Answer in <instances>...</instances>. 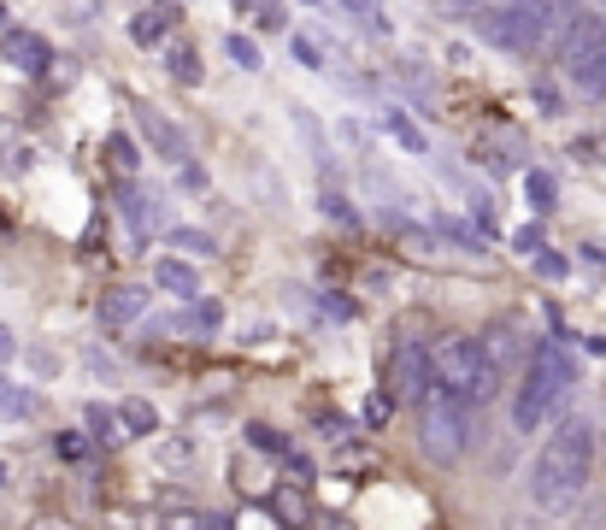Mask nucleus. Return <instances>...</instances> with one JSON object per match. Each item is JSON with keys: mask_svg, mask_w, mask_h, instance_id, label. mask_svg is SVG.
I'll return each instance as SVG.
<instances>
[{"mask_svg": "<svg viewBox=\"0 0 606 530\" xmlns=\"http://www.w3.org/2000/svg\"><path fill=\"white\" fill-rule=\"evenodd\" d=\"M588 477H595V424L565 419L530 459V501L542 512H571L583 501Z\"/></svg>", "mask_w": 606, "mask_h": 530, "instance_id": "1", "label": "nucleus"}, {"mask_svg": "<svg viewBox=\"0 0 606 530\" xmlns=\"http://www.w3.org/2000/svg\"><path fill=\"white\" fill-rule=\"evenodd\" d=\"M571 383H577V360H571L560 342L530 348V366H524V378H518V389H512V431L518 436H535L548 424L553 401H560Z\"/></svg>", "mask_w": 606, "mask_h": 530, "instance_id": "2", "label": "nucleus"}, {"mask_svg": "<svg viewBox=\"0 0 606 530\" xmlns=\"http://www.w3.org/2000/svg\"><path fill=\"white\" fill-rule=\"evenodd\" d=\"M430 378H436L442 396H454L465 407H489L500 396V371L483 360V348L472 336H442L430 342Z\"/></svg>", "mask_w": 606, "mask_h": 530, "instance_id": "3", "label": "nucleus"}, {"mask_svg": "<svg viewBox=\"0 0 606 530\" xmlns=\"http://www.w3.org/2000/svg\"><path fill=\"white\" fill-rule=\"evenodd\" d=\"M419 448L430 466H459L465 448H472V407L430 389V401L419 407Z\"/></svg>", "mask_w": 606, "mask_h": 530, "instance_id": "4", "label": "nucleus"}, {"mask_svg": "<svg viewBox=\"0 0 606 530\" xmlns=\"http://www.w3.org/2000/svg\"><path fill=\"white\" fill-rule=\"evenodd\" d=\"M483 36L507 54H542L548 36V0H507V7H483L477 12Z\"/></svg>", "mask_w": 606, "mask_h": 530, "instance_id": "5", "label": "nucleus"}, {"mask_svg": "<svg viewBox=\"0 0 606 530\" xmlns=\"http://www.w3.org/2000/svg\"><path fill=\"white\" fill-rule=\"evenodd\" d=\"M553 60L565 65V77L577 83L583 95H606V19H600V12H588Z\"/></svg>", "mask_w": 606, "mask_h": 530, "instance_id": "6", "label": "nucleus"}, {"mask_svg": "<svg viewBox=\"0 0 606 530\" xmlns=\"http://www.w3.org/2000/svg\"><path fill=\"white\" fill-rule=\"evenodd\" d=\"M389 407H424L436 378H430V348L424 342H394L389 354Z\"/></svg>", "mask_w": 606, "mask_h": 530, "instance_id": "7", "label": "nucleus"}, {"mask_svg": "<svg viewBox=\"0 0 606 530\" xmlns=\"http://www.w3.org/2000/svg\"><path fill=\"white\" fill-rule=\"evenodd\" d=\"M266 512H271V524H283V530H313V501H306V484H271L266 489Z\"/></svg>", "mask_w": 606, "mask_h": 530, "instance_id": "8", "label": "nucleus"}, {"mask_svg": "<svg viewBox=\"0 0 606 530\" xmlns=\"http://www.w3.org/2000/svg\"><path fill=\"white\" fill-rule=\"evenodd\" d=\"M136 125L148 130V142H153V153H160V160H171V165H183V160H188V142H183V130L171 125V118H165L160 107H148V100H136Z\"/></svg>", "mask_w": 606, "mask_h": 530, "instance_id": "9", "label": "nucleus"}, {"mask_svg": "<svg viewBox=\"0 0 606 530\" xmlns=\"http://www.w3.org/2000/svg\"><path fill=\"white\" fill-rule=\"evenodd\" d=\"M0 54L19 65V72L42 77V72H47V60H54V47H47L36 30H7V36H0Z\"/></svg>", "mask_w": 606, "mask_h": 530, "instance_id": "10", "label": "nucleus"}, {"mask_svg": "<svg viewBox=\"0 0 606 530\" xmlns=\"http://www.w3.org/2000/svg\"><path fill=\"white\" fill-rule=\"evenodd\" d=\"M142 313H148V289H136V283L107 289V301H100V324H112V331H125V324H136Z\"/></svg>", "mask_w": 606, "mask_h": 530, "instance_id": "11", "label": "nucleus"}, {"mask_svg": "<svg viewBox=\"0 0 606 530\" xmlns=\"http://www.w3.org/2000/svg\"><path fill=\"white\" fill-rule=\"evenodd\" d=\"M153 283L165 289V295H177V301H201V271L177 260V253H165L160 266H153Z\"/></svg>", "mask_w": 606, "mask_h": 530, "instance_id": "12", "label": "nucleus"}, {"mask_svg": "<svg viewBox=\"0 0 606 530\" xmlns=\"http://www.w3.org/2000/svg\"><path fill=\"white\" fill-rule=\"evenodd\" d=\"M583 19H588L583 0H548V36H542L548 54H560V47L571 42V30H577Z\"/></svg>", "mask_w": 606, "mask_h": 530, "instance_id": "13", "label": "nucleus"}, {"mask_svg": "<svg viewBox=\"0 0 606 530\" xmlns=\"http://www.w3.org/2000/svg\"><path fill=\"white\" fill-rule=\"evenodd\" d=\"M83 419H89V431H95V448H118V442H125V424H118L112 407L89 401V407H83Z\"/></svg>", "mask_w": 606, "mask_h": 530, "instance_id": "14", "label": "nucleus"}, {"mask_svg": "<svg viewBox=\"0 0 606 530\" xmlns=\"http://www.w3.org/2000/svg\"><path fill=\"white\" fill-rule=\"evenodd\" d=\"M30 413H36V389H24V383H7V378H0V419H7V424H24Z\"/></svg>", "mask_w": 606, "mask_h": 530, "instance_id": "15", "label": "nucleus"}, {"mask_svg": "<svg viewBox=\"0 0 606 530\" xmlns=\"http://www.w3.org/2000/svg\"><path fill=\"white\" fill-rule=\"evenodd\" d=\"M165 24H177V7H171V0H153L142 19L130 24V36H136V42H160V36H165Z\"/></svg>", "mask_w": 606, "mask_h": 530, "instance_id": "16", "label": "nucleus"}, {"mask_svg": "<svg viewBox=\"0 0 606 530\" xmlns=\"http://www.w3.org/2000/svg\"><path fill=\"white\" fill-rule=\"evenodd\" d=\"M342 12H348L354 24H366L371 36H389V12H383V0H336Z\"/></svg>", "mask_w": 606, "mask_h": 530, "instance_id": "17", "label": "nucleus"}, {"mask_svg": "<svg viewBox=\"0 0 606 530\" xmlns=\"http://www.w3.org/2000/svg\"><path fill=\"white\" fill-rule=\"evenodd\" d=\"M118 424H125V436H153L160 431V413H153L148 401H125L118 407Z\"/></svg>", "mask_w": 606, "mask_h": 530, "instance_id": "18", "label": "nucleus"}, {"mask_svg": "<svg viewBox=\"0 0 606 530\" xmlns=\"http://www.w3.org/2000/svg\"><path fill=\"white\" fill-rule=\"evenodd\" d=\"M165 530H230V524L213 519V512H201V507H171L165 512Z\"/></svg>", "mask_w": 606, "mask_h": 530, "instance_id": "19", "label": "nucleus"}, {"mask_svg": "<svg viewBox=\"0 0 606 530\" xmlns=\"http://www.w3.org/2000/svg\"><path fill=\"white\" fill-rule=\"evenodd\" d=\"M165 72L177 77V83H188V89H195V83L206 77L201 60H195V47H171V54H165Z\"/></svg>", "mask_w": 606, "mask_h": 530, "instance_id": "20", "label": "nucleus"}, {"mask_svg": "<svg viewBox=\"0 0 606 530\" xmlns=\"http://www.w3.org/2000/svg\"><path fill=\"white\" fill-rule=\"evenodd\" d=\"M524 195H530L535 213H553V195H560V190H553L548 171H524Z\"/></svg>", "mask_w": 606, "mask_h": 530, "instance_id": "21", "label": "nucleus"}, {"mask_svg": "<svg viewBox=\"0 0 606 530\" xmlns=\"http://www.w3.org/2000/svg\"><path fill=\"white\" fill-rule=\"evenodd\" d=\"M389 136H394V142H401L407 153H424V148H430V142H424V130L412 125L407 112H389Z\"/></svg>", "mask_w": 606, "mask_h": 530, "instance_id": "22", "label": "nucleus"}, {"mask_svg": "<svg viewBox=\"0 0 606 530\" xmlns=\"http://www.w3.org/2000/svg\"><path fill=\"white\" fill-rule=\"evenodd\" d=\"M54 448H59V459H72V466H77V459H95V436H83V431H59Z\"/></svg>", "mask_w": 606, "mask_h": 530, "instance_id": "23", "label": "nucleus"}, {"mask_svg": "<svg viewBox=\"0 0 606 530\" xmlns=\"http://www.w3.org/2000/svg\"><path fill=\"white\" fill-rule=\"evenodd\" d=\"M248 448H253V454H277V459H283V454H289V442L277 436L271 424H248Z\"/></svg>", "mask_w": 606, "mask_h": 530, "instance_id": "24", "label": "nucleus"}, {"mask_svg": "<svg viewBox=\"0 0 606 530\" xmlns=\"http://www.w3.org/2000/svg\"><path fill=\"white\" fill-rule=\"evenodd\" d=\"M165 242H171V248H188V253H213V236H206V230H188V225L171 230Z\"/></svg>", "mask_w": 606, "mask_h": 530, "instance_id": "25", "label": "nucleus"}, {"mask_svg": "<svg viewBox=\"0 0 606 530\" xmlns=\"http://www.w3.org/2000/svg\"><path fill=\"white\" fill-rule=\"evenodd\" d=\"M224 54H230L241 72H253V65H259V47H253L248 36H224Z\"/></svg>", "mask_w": 606, "mask_h": 530, "instance_id": "26", "label": "nucleus"}, {"mask_svg": "<svg viewBox=\"0 0 606 530\" xmlns=\"http://www.w3.org/2000/svg\"><path fill=\"white\" fill-rule=\"evenodd\" d=\"M253 19H259V30H289V12L277 7V0H259V7H253Z\"/></svg>", "mask_w": 606, "mask_h": 530, "instance_id": "27", "label": "nucleus"}, {"mask_svg": "<svg viewBox=\"0 0 606 530\" xmlns=\"http://www.w3.org/2000/svg\"><path fill=\"white\" fill-rule=\"evenodd\" d=\"M112 165H118V171H136V165H142V153H136L130 136H112Z\"/></svg>", "mask_w": 606, "mask_h": 530, "instance_id": "28", "label": "nucleus"}, {"mask_svg": "<svg viewBox=\"0 0 606 530\" xmlns=\"http://www.w3.org/2000/svg\"><path fill=\"white\" fill-rule=\"evenodd\" d=\"M436 230L447 236V242H459V248H472V253H483V242H477V236H472V230H465V225H459V218H442V225H436Z\"/></svg>", "mask_w": 606, "mask_h": 530, "instance_id": "29", "label": "nucleus"}, {"mask_svg": "<svg viewBox=\"0 0 606 530\" xmlns=\"http://www.w3.org/2000/svg\"><path fill=\"white\" fill-rule=\"evenodd\" d=\"M318 207H324V213H331V218H336V225H354V207H348V201H342L336 190H324V195H318Z\"/></svg>", "mask_w": 606, "mask_h": 530, "instance_id": "30", "label": "nucleus"}, {"mask_svg": "<svg viewBox=\"0 0 606 530\" xmlns=\"http://www.w3.org/2000/svg\"><path fill=\"white\" fill-rule=\"evenodd\" d=\"M294 60H301V65H306V72H318V65H324V60H318V47H313V42H306V36H294Z\"/></svg>", "mask_w": 606, "mask_h": 530, "instance_id": "31", "label": "nucleus"}, {"mask_svg": "<svg viewBox=\"0 0 606 530\" xmlns=\"http://www.w3.org/2000/svg\"><path fill=\"white\" fill-rule=\"evenodd\" d=\"M535 266H542L548 278H565V271H571V260H565V253H535Z\"/></svg>", "mask_w": 606, "mask_h": 530, "instance_id": "32", "label": "nucleus"}, {"mask_svg": "<svg viewBox=\"0 0 606 530\" xmlns=\"http://www.w3.org/2000/svg\"><path fill=\"white\" fill-rule=\"evenodd\" d=\"M188 324H195V331H213V324H218V306H213V301H201L195 313H188Z\"/></svg>", "mask_w": 606, "mask_h": 530, "instance_id": "33", "label": "nucleus"}, {"mask_svg": "<svg viewBox=\"0 0 606 530\" xmlns=\"http://www.w3.org/2000/svg\"><path fill=\"white\" fill-rule=\"evenodd\" d=\"M318 306H324V313H331V318H354V306L342 301V295H318Z\"/></svg>", "mask_w": 606, "mask_h": 530, "instance_id": "34", "label": "nucleus"}, {"mask_svg": "<svg viewBox=\"0 0 606 530\" xmlns=\"http://www.w3.org/2000/svg\"><path fill=\"white\" fill-rule=\"evenodd\" d=\"M518 248H524V253H535V248H542V230H535V225H524V230H518Z\"/></svg>", "mask_w": 606, "mask_h": 530, "instance_id": "35", "label": "nucleus"}, {"mask_svg": "<svg viewBox=\"0 0 606 530\" xmlns=\"http://www.w3.org/2000/svg\"><path fill=\"white\" fill-rule=\"evenodd\" d=\"M313 530H354V524L342 519V512H324V519H313Z\"/></svg>", "mask_w": 606, "mask_h": 530, "instance_id": "36", "label": "nucleus"}, {"mask_svg": "<svg viewBox=\"0 0 606 530\" xmlns=\"http://www.w3.org/2000/svg\"><path fill=\"white\" fill-rule=\"evenodd\" d=\"M12 354H19V342H12V331H7V324H0V366H7Z\"/></svg>", "mask_w": 606, "mask_h": 530, "instance_id": "37", "label": "nucleus"}, {"mask_svg": "<svg viewBox=\"0 0 606 530\" xmlns=\"http://www.w3.org/2000/svg\"><path fill=\"white\" fill-rule=\"evenodd\" d=\"M236 7H248V12H253V7H259V0H236Z\"/></svg>", "mask_w": 606, "mask_h": 530, "instance_id": "38", "label": "nucleus"}, {"mask_svg": "<svg viewBox=\"0 0 606 530\" xmlns=\"http://www.w3.org/2000/svg\"><path fill=\"white\" fill-rule=\"evenodd\" d=\"M0 484H7V466H0Z\"/></svg>", "mask_w": 606, "mask_h": 530, "instance_id": "39", "label": "nucleus"}]
</instances>
